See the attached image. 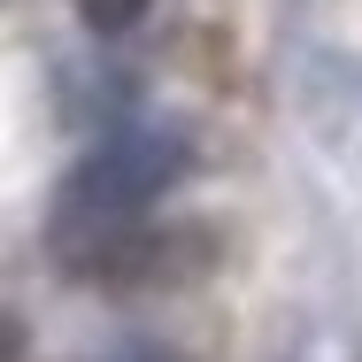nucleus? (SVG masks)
I'll list each match as a JSON object with an SVG mask.
<instances>
[{
	"mask_svg": "<svg viewBox=\"0 0 362 362\" xmlns=\"http://www.w3.org/2000/svg\"><path fill=\"white\" fill-rule=\"evenodd\" d=\"M54 262L77 286L154 293V286H177V278H193L209 262V231L146 223V216H54Z\"/></svg>",
	"mask_w": 362,
	"mask_h": 362,
	"instance_id": "1",
	"label": "nucleus"
},
{
	"mask_svg": "<svg viewBox=\"0 0 362 362\" xmlns=\"http://www.w3.org/2000/svg\"><path fill=\"white\" fill-rule=\"evenodd\" d=\"M177 177V139H146V132H124V139L93 146L62 185V216H139L146 201Z\"/></svg>",
	"mask_w": 362,
	"mask_h": 362,
	"instance_id": "2",
	"label": "nucleus"
},
{
	"mask_svg": "<svg viewBox=\"0 0 362 362\" xmlns=\"http://www.w3.org/2000/svg\"><path fill=\"white\" fill-rule=\"evenodd\" d=\"M77 8H85V23H93V31H108V39H116V31H132V23L146 16V0H77Z\"/></svg>",
	"mask_w": 362,
	"mask_h": 362,
	"instance_id": "3",
	"label": "nucleus"
}]
</instances>
